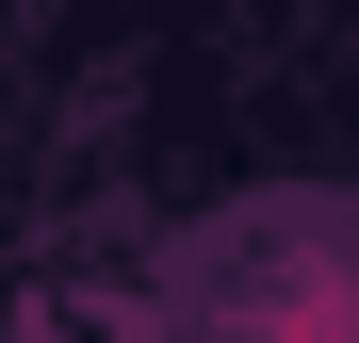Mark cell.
Here are the masks:
<instances>
[{
	"instance_id": "obj_1",
	"label": "cell",
	"mask_w": 359,
	"mask_h": 343,
	"mask_svg": "<svg viewBox=\"0 0 359 343\" xmlns=\"http://www.w3.org/2000/svg\"><path fill=\"white\" fill-rule=\"evenodd\" d=\"M196 343H359V229L327 213H262L196 262Z\"/></svg>"
}]
</instances>
